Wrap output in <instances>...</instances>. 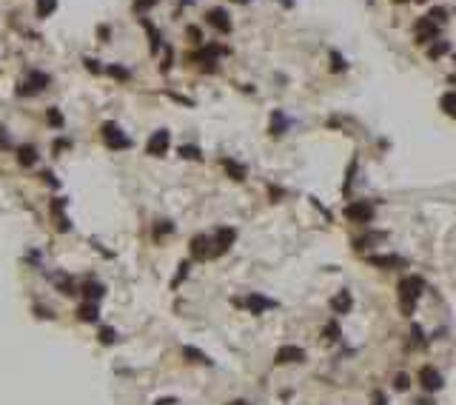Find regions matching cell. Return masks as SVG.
<instances>
[{
	"mask_svg": "<svg viewBox=\"0 0 456 405\" xmlns=\"http://www.w3.org/2000/svg\"><path fill=\"white\" fill-rule=\"evenodd\" d=\"M277 365H288V362H305V351L299 345H283L274 357Z\"/></svg>",
	"mask_w": 456,
	"mask_h": 405,
	"instance_id": "8",
	"label": "cell"
},
{
	"mask_svg": "<svg viewBox=\"0 0 456 405\" xmlns=\"http://www.w3.org/2000/svg\"><path fill=\"white\" fill-rule=\"evenodd\" d=\"M157 0H134V12H145V9H151Z\"/></svg>",
	"mask_w": 456,
	"mask_h": 405,
	"instance_id": "38",
	"label": "cell"
},
{
	"mask_svg": "<svg viewBox=\"0 0 456 405\" xmlns=\"http://www.w3.org/2000/svg\"><path fill=\"white\" fill-rule=\"evenodd\" d=\"M183 357L189 362H197V365H214V362L208 360V354L200 351V348H194V345H183Z\"/></svg>",
	"mask_w": 456,
	"mask_h": 405,
	"instance_id": "19",
	"label": "cell"
},
{
	"mask_svg": "<svg viewBox=\"0 0 456 405\" xmlns=\"http://www.w3.org/2000/svg\"><path fill=\"white\" fill-rule=\"evenodd\" d=\"M35 9H37V17H49L57 9V0H35Z\"/></svg>",
	"mask_w": 456,
	"mask_h": 405,
	"instance_id": "24",
	"label": "cell"
},
{
	"mask_svg": "<svg viewBox=\"0 0 456 405\" xmlns=\"http://www.w3.org/2000/svg\"><path fill=\"white\" fill-rule=\"evenodd\" d=\"M171 232H174V223H168V220H160V223L154 225V232H151V234L160 240V237H166V234H171Z\"/></svg>",
	"mask_w": 456,
	"mask_h": 405,
	"instance_id": "26",
	"label": "cell"
},
{
	"mask_svg": "<svg viewBox=\"0 0 456 405\" xmlns=\"http://www.w3.org/2000/svg\"><path fill=\"white\" fill-rule=\"evenodd\" d=\"M368 263H371V266H377V268H397V266H405V260H402V257H397V254H371Z\"/></svg>",
	"mask_w": 456,
	"mask_h": 405,
	"instance_id": "14",
	"label": "cell"
},
{
	"mask_svg": "<svg viewBox=\"0 0 456 405\" xmlns=\"http://www.w3.org/2000/svg\"><path fill=\"white\" fill-rule=\"evenodd\" d=\"M168 146H171V134H168L166 129H160V131H154L151 137H148L145 152L151 154V157H163V154H168Z\"/></svg>",
	"mask_w": 456,
	"mask_h": 405,
	"instance_id": "4",
	"label": "cell"
},
{
	"mask_svg": "<svg viewBox=\"0 0 456 405\" xmlns=\"http://www.w3.org/2000/svg\"><path fill=\"white\" fill-rule=\"evenodd\" d=\"M345 217L351 220V223L368 225L371 220H374V202H368V200H356V202H351V206L345 209Z\"/></svg>",
	"mask_w": 456,
	"mask_h": 405,
	"instance_id": "3",
	"label": "cell"
},
{
	"mask_svg": "<svg viewBox=\"0 0 456 405\" xmlns=\"http://www.w3.org/2000/svg\"><path fill=\"white\" fill-rule=\"evenodd\" d=\"M103 72L109 74V77H114V80H129V72H126L123 66H106Z\"/></svg>",
	"mask_w": 456,
	"mask_h": 405,
	"instance_id": "28",
	"label": "cell"
},
{
	"mask_svg": "<svg viewBox=\"0 0 456 405\" xmlns=\"http://www.w3.org/2000/svg\"><path fill=\"white\" fill-rule=\"evenodd\" d=\"M242 305H246L248 311L251 314H257V317H260V314H265L268 308H274V300H268V297H262V294H248L246 300H242Z\"/></svg>",
	"mask_w": 456,
	"mask_h": 405,
	"instance_id": "9",
	"label": "cell"
},
{
	"mask_svg": "<svg viewBox=\"0 0 456 405\" xmlns=\"http://www.w3.org/2000/svg\"><path fill=\"white\" fill-rule=\"evenodd\" d=\"M393 385H397V391H408V388H411V377H408V374H397Z\"/></svg>",
	"mask_w": 456,
	"mask_h": 405,
	"instance_id": "32",
	"label": "cell"
},
{
	"mask_svg": "<svg viewBox=\"0 0 456 405\" xmlns=\"http://www.w3.org/2000/svg\"><path fill=\"white\" fill-rule=\"evenodd\" d=\"M97 317H100V308H97V303H88V300H83V305L77 308V320H83V323H95Z\"/></svg>",
	"mask_w": 456,
	"mask_h": 405,
	"instance_id": "20",
	"label": "cell"
},
{
	"mask_svg": "<svg viewBox=\"0 0 456 405\" xmlns=\"http://www.w3.org/2000/svg\"><path fill=\"white\" fill-rule=\"evenodd\" d=\"M422 288H425V280L416 277V274L399 280V300H402V311H405V317H411V314H413V303L419 300Z\"/></svg>",
	"mask_w": 456,
	"mask_h": 405,
	"instance_id": "1",
	"label": "cell"
},
{
	"mask_svg": "<svg viewBox=\"0 0 456 405\" xmlns=\"http://www.w3.org/2000/svg\"><path fill=\"white\" fill-rule=\"evenodd\" d=\"M63 209H66V200H54V202H51V211H54V214H60Z\"/></svg>",
	"mask_w": 456,
	"mask_h": 405,
	"instance_id": "41",
	"label": "cell"
},
{
	"mask_svg": "<svg viewBox=\"0 0 456 405\" xmlns=\"http://www.w3.org/2000/svg\"><path fill=\"white\" fill-rule=\"evenodd\" d=\"M419 385L428 391V394H434V391L442 388V374L436 368H431V365H425V368L419 371Z\"/></svg>",
	"mask_w": 456,
	"mask_h": 405,
	"instance_id": "10",
	"label": "cell"
},
{
	"mask_svg": "<svg viewBox=\"0 0 456 405\" xmlns=\"http://www.w3.org/2000/svg\"><path fill=\"white\" fill-rule=\"evenodd\" d=\"M143 23H145V29H148V37H151V40H148V43H151V51H157L160 49V32L154 29L148 20H143Z\"/></svg>",
	"mask_w": 456,
	"mask_h": 405,
	"instance_id": "30",
	"label": "cell"
},
{
	"mask_svg": "<svg viewBox=\"0 0 456 405\" xmlns=\"http://www.w3.org/2000/svg\"><path fill=\"white\" fill-rule=\"evenodd\" d=\"M17 163H20L23 168L35 166V163H37V149H35V146H29V143L20 146V149H17Z\"/></svg>",
	"mask_w": 456,
	"mask_h": 405,
	"instance_id": "18",
	"label": "cell"
},
{
	"mask_svg": "<svg viewBox=\"0 0 456 405\" xmlns=\"http://www.w3.org/2000/svg\"><path fill=\"white\" fill-rule=\"evenodd\" d=\"M283 6H294V0H283Z\"/></svg>",
	"mask_w": 456,
	"mask_h": 405,
	"instance_id": "46",
	"label": "cell"
},
{
	"mask_svg": "<svg viewBox=\"0 0 456 405\" xmlns=\"http://www.w3.org/2000/svg\"><path fill=\"white\" fill-rule=\"evenodd\" d=\"M325 337H328V340H337V337H340V326H337V323H328V326H325Z\"/></svg>",
	"mask_w": 456,
	"mask_h": 405,
	"instance_id": "37",
	"label": "cell"
},
{
	"mask_svg": "<svg viewBox=\"0 0 456 405\" xmlns=\"http://www.w3.org/2000/svg\"><path fill=\"white\" fill-rule=\"evenodd\" d=\"M186 35L191 37V43H197V46L203 43V32L197 29V26H189V29H186Z\"/></svg>",
	"mask_w": 456,
	"mask_h": 405,
	"instance_id": "33",
	"label": "cell"
},
{
	"mask_svg": "<svg viewBox=\"0 0 456 405\" xmlns=\"http://www.w3.org/2000/svg\"><path fill=\"white\" fill-rule=\"evenodd\" d=\"M83 63L88 66V72H95V74H100V72H103L100 66H97V60H92V57H88V60H83Z\"/></svg>",
	"mask_w": 456,
	"mask_h": 405,
	"instance_id": "40",
	"label": "cell"
},
{
	"mask_svg": "<svg viewBox=\"0 0 456 405\" xmlns=\"http://www.w3.org/2000/svg\"><path fill=\"white\" fill-rule=\"evenodd\" d=\"M46 123H49L51 129H60V126H63V114H60V109H46Z\"/></svg>",
	"mask_w": 456,
	"mask_h": 405,
	"instance_id": "25",
	"label": "cell"
},
{
	"mask_svg": "<svg viewBox=\"0 0 456 405\" xmlns=\"http://www.w3.org/2000/svg\"><path fill=\"white\" fill-rule=\"evenodd\" d=\"M374 405H385V397H382V394H374Z\"/></svg>",
	"mask_w": 456,
	"mask_h": 405,
	"instance_id": "44",
	"label": "cell"
},
{
	"mask_svg": "<svg viewBox=\"0 0 456 405\" xmlns=\"http://www.w3.org/2000/svg\"><path fill=\"white\" fill-rule=\"evenodd\" d=\"M205 17H208V23L214 26V29H220L223 35L231 32V20H228V12H225V9H208V15Z\"/></svg>",
	"mask_w": 456,
	"mask_h": 405,
	"instance_id": "13",
	"label": "cell"
},
{
	"mask_svg": "<svg viewBox=\"0 0 456 405\" xmlns=\"http://www.w3.org/2000/svg\"><path fill=\"white\" fill-rule=\"evenodd\" d=\"M180 154H183L186 160H197V163L203 160V152H200L197 146H183V149H180Z\"/></svg>",
	"mask_w": 456,
	"mask_h": 405,
	"instance_id": "29",
	"label": "cell"
},
{
	"mask_svg": "<svg viewBox=\"0 0 456 405\" xmlns=\"http://www.w3.org/2000/svg\"><path fill=\"white\" fill-rule=\"evenodd\" d=\"M377 240H385V234H382V232H377V234H365V237L354 240V246H356V248H365V246H371V243H377Z\"/></svg>",
	"mask_w": 456,
	"mask_h": 405,
	"instance_id": "27",
	"label": "cell"
},
{
	"mask_svg": "<svg viewBox=\"0 0 456 405\" xmlns=\"http://www.w3.org/2000/svg\"><path fill=\"white\" fill-rule=\"evenodd\" d=\"M331 69L333 72H342V69H345V60H342L337 51H331Z\"/></svg>",
	"mask_w": 456,
	"mask_h": 405,
	"instance_id": "35",
	"label": "cell"
},
{
	"mask_svg": "<svg viewBox=\"0 0 456 405\" xmlns=\"http://www.w3.org/2000/svg\"><path fill=\"white\" fill-rule=\"evenodd\" d=\"M416 3H428V0H416Z\"/></svg>",
	"mask_w": 456,
	"mask_h": 405,
	"instance_id": "49",
	"label": "cell"
},
{
	"mask_svg": "<svg viewBox=\"0 0 456 405\" xmlns=\"http://www.w3.org/2000/svg\"><path fill=\"white\" fill-rule=\"evenodd\" d=\"M186 274H189V263H183V266H180V274H177V277L171 280V288H177V285H180V282L186 280Z\"/></svg>",
	"mask_w": 456,
	"mask_h": 405,
	"instance_id": "34",
	"label": "cell"
},
{
	"mask_svg": "<svg viewBox=\"0 0 456 405\" xmlns=\"http://www.w3.org/2000/svg\"><path fill=\"white\" fill-rule=\"evenodd\" d=\"M448 51H450V43H448V40H434V43L428 46V57L436 60V57H442V54H448Z\"/></svg>",
	"mask_w": 456,
	"mask_h": 405,
	"instance_id": "22",
	"label": "cell"
},
{
	"mask_svg": "<svg viewBox=\"0 0 456 405\" xmlns=\"http://www.w3.org/2000/svg\"><path fill=\"white\" fill-rule=\"evenodd\" d=\"M154 405H177V399H174V397H163V399H157Z\"/></svg>",
	"mask_w": 456,
	"mask_h": 405,
	"instance_id": "43",
	"label": "cell"
},
{
	"mask_svg": "<svg viewBox=\"0 0 456 405\" xmlns=\"http://www.w3.org/2000/svg\"><path fill=\"white\" fill-rule=\"evenodd\" d=\"M331 308H333V314H348L351 311V308H354V297H351V291L342 288L340 294L331 300Z\"/></svg>",
	"mask_w": 456,
	"mask_h": 405,
	"instance_id": "15",
	"label": "cell"
},
{
	"mask_svg": "<svg viewBox=\"0 0 456 405\" xmlns=\"http://www.w3.org/2000/svg\"><path fill=\"white\" fill-rule=\"evenodd\" d=\"M114 340H117V331H114V328H100V342H103V345H111Z\"/></svg>",
	"mask_w": 456,
	"mask_h": 405,
	"instance_id": "31",
	"label": "cell"
},
{
	"mask_svg": "<svg viewBox=\"0 0 456 405\" xmlns=\"http://www.w3.org/2000/svg\"><path fill=\"white\" fill-rule=\"evenodd\" d=\"M445 15H448L445 9H431V12H428L425 17H431V20H434V23H442V20H445Z\"/></svg>",
	"mask_w": 456,
	"mask_h": 405,
	"instance_id": "36",
	"label": "cell"
},
{
	"mask_svg": "<svg viewBox=\"0 0 456 405\" xmlns=\"http://www.w3.org/2000/svg\"><path fill=\"white\" fill-rule=\"evenodd\" d=\"M46 86H49V74H43V72H32L29 80H26V83L17 89V94H20V97H29V94L43 92Z\"/></svg>",
	"mask_w": 456,
	"mask_h": 405,
	"instance_id": "6",
	"label": "cell"
},
{
	"mask_svg": "<svg viewBox=\"0 0 456 405\" xmlns=\"http://www.w3.org/2000/svg\"><path fill=\"white\" fill-rule=\"evenodd\" d=\"M80 294H83V300H88V303H97L100 297H106V285L97 282V280H86L80 285Z\"/></svg>",
	"mask_w": 456,
	"mask_h": 405,
	"instance_id": "12",
	"label": "cell"
},
{
	"mask_svg": "<svg viewBox=\"0 0 456 405\" xmlns=\"http://www.w3.org/2000/svg\"><path fill=\"white\" fill-rule=\"evenodd\" d=\"M220 163H223L225 174H228L231 180H237V183L246 180V174H248V171H246V166H242V163H237V160H231V157H223Z\"/></svg>",
	"mask_w": 456,
	"mask_h": 405,
	"instance_id": "16",
	"label": "cell"
},
{
	"mask_svg": "<svg viewBox=\"0 0 456 405\" xmlns=\"http://www.w3.org/2000/svg\"><path fill=\"white\" fill-rule=\"evenodd\" d=\"M285 131H288V117H285L283 111H271V134L280 137Z\"/></svg>",
	"mask_w": 456,
	"mask_h": 405,
	"instance_id": "21",
	"label": "cell"
},
{
	"mask_svg": "<svg viewBox=\"0 0 456 405\" xmlns=\"http://www.w3.org/2000/svg\"><path fill=\"white\" fill-rule=\"evenodd\" d=\"M413 32H416V43H431L439 35V23H434L431 17H419L413 23Z\"/></svg>",
	"mask_w": 456,
	"mask_h": 405,
	"instance_id": "5",
	"label": "cell"
},
{
	"mask_svg": "<svg viewBox=\"0 0 456 405\" xmlns=\"http://www.w3.org/2000/svg\"><path fill=\"white\" fill-rule=\"evenodd\" d=\"M442 111L448 117H456V92H448V94H442V100H439Z\"/></svg>",
	"mask_w": 456,
	"mask_h": 405,
	"instance_id": "23",
	"label": "cell"
},
{
	"mask_svg": "<svg viewBox=\"0 0 456 405\" xmlns=\"http://www.w3.org/2000/svg\"><path fill=\"white\" fill-rule=\"evenodd\" d=\"M234 240H237V232L234 228H228V225H223L217 232V237H214V246H211V257H217V254H225L228 248L234 246Z\"/></svg>",
	"mask_w": 456,
	"mask_h": 405,
	"instance_id": "7",
	"label": "cell"
},
{
	"mask_svg": "<svg viewBox=\"0 0 456 405\" xmlns=\"http://www.w3.org/2000/svg\"><path fill=\"white\" fill-rule=\"evenodd\" d=\"M97 35H100V40L106 43V40H109V26H100V29H97Z\"/></svg>",
	"mask_w": 456,
	"mask_h": 405,
	"instance_id": "42",
	"label": "cell"
},
{
	"mask_svg": "<svg viewBox=\"0 0 456 405\" xmlns=\"http://www.w3.org/2000/svg\"><path fill=\"white\" fill-rule=\"evenodd\" d=\"M220 54H225V49H220L217 43H208V46H203V49L197 51L194 60H200V63H208V69H211V63H214Z\"/></svg>",
	"mask_w": 456,
	"mask_h": 405,
	"instance_id": "17",
	"label": "cell"
},
{
	"mask_svg": "<svg viewBox=\"0 0 456 405\" xmlns=\"http://www.w3.org/2000/svg\"><path fill=\"white\" fill-rule=\"evenodd\" d=\"M189 251H191V257H197V260H208L211 257V240L205 237V234H197V237H191Z\"/></svg>",
	"mask_w": 456,
	"mask_h": 405,
	"instance_id": "11",
	"label": "cell"
},
{
	"mask_svg": "<svg viewBox=\"0 0 456 405\" xmlns=\"http://www.w3.org/2000/svg\"><path fill=\"white\" fill-rule=\"evenodd\" d=\"M234 3H248V0H234Z\"/></svg>",
	"mask_w": 456,
	"mask_h": 405,
	"instance_id": "48",
	"label": "cell"
},
{
	"mask_svg": "<svg viewBox=\"0 0 456 405\" xmlns=\"http://www.w3.org/2000/svg\"><path fill=\"white\" fill-rule=\"evenodd\" d=\"M228 405H251V402H246V399H231Z\"/></svg>",
	"mask_w": 456,
	"mask_h": 405,
	"instance_id": "45",
	"label": "cell"
},
{
	"mask_svg": "<svg viewBox=\"0 0 456 405\" xmlns=\"http://www.w3.org/2000/svg\"><path fill=\"white\" fill-rule=\"evenodd\" d=\"M54 225H57V232H63V234L69 232V228H72V223H69V217H63V214H57V223H54Z\"/></svg>",
	"mask_w": 456,
	"mask_h": 405,
	"instance_id": "39",
	"label": "cell"
},
{
	"mask_svg": "<svg viewBox=\"0 0 456 405\" xmlns=\"http://www.w3.org/2000/svg\"><path fill=\"white\" fill-rule=\"evenodd\" d=\"M419 405H431V399H419Z\"/></svg>",
	"mask_w": 456,
	"mask_h": 405,
	"instance_id": "47",
	"label": "cell"
},
{
	"mask_svg": "<svg viewBox=\"0 0 456 405\" xmlns=\"http://www.w3.org/2000/svg\"><path fill=\"white\" fill-rule=\"evenodd\" d=\"M100 131H103V143L109 146V149H114V152H123V149H129V146H131V137H129V134H123L117 123H103Z\"/></svg>",
	"mask_w": 456,
	"mask_h": 405,
	"instance_id": "2",
	"label": "cell"
}]
</instances>
